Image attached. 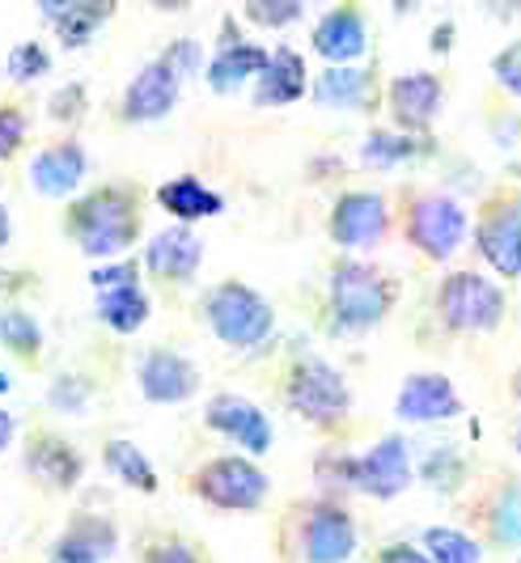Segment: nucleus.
<instances>
[{"mask_svg": "<svg viewBox=\"0 0 521 563\" xmlns=\"http://www.w3.org/2000/svg\"><path fill=\"white\" fill-rule=\"evenodd\" d=\"M68 233L77 238V246L89 258H111V254H123L136 242V233H141V208H136V199L128 196V191L102 187V191H93V196L73 203Z\"/></svg>", "mask_w": 521, "mask_h": 563, "instance_id": "1", "label": "nucleus"}, {"mask_svg": "<svg viewBox=\"0 0 521 563\" xmlns=\"http://www.w3.org/2000/svg\"><path fill=\"white\" fill-rule=\"evenodd\" d=\"M395 306V284L386 280L369 263H340L331 272V313L335 327L347 335L374 331L377 322Z\"/></svg>", "mask_w": 521, "mask_h": 563, "instance_id": "2", "label": "nucleus"}, {"mask_svg": "<svg viewBox=\"0 0 521 563\" xmlns=\"http://www.w3.org/2000/svg\"><path fill=\"white\" fill-rule=\"evenodd\" d=\"M203 313H208V327L212 335L230 347H259L263 339L271 335L276 327V313L263 301L251 284H217L203 301Z\"/></svg>", "mask_w": 521, "mask_h": 563, "instance_id": "3", "label": "nucleus"}, {"mask_svg": "<svg viewBox=\"0 0 521 563\" xmlns=\"http://www.w3.org/2000/svg\"><path fill=\"white\" fill-rule=\"evenodd\" d=\"M436 313L450 331H496L505 318V292L479 272H454L441 280Z\"/></svg>", "mask_w": 521, "mask_h": 563, "instance_id": "4", "label": "nucleus"}, {"mask_svg": "<svg viewBox=\"0 0 521 563\" xmlns=\"http://www.w3.org/2000/svg\"><path fill=\"white\" fill-rule=\"evenodd\" d=\"M267 475H263L255 462L246 457H212L196 475V492L200 500H208L212 508H225V512H251L267 500Z\"/></svg>", "mask_w": 521, "mask_h": 563, "instance_id": "5", "label": "nucleus"}, {"mask_svg": "<svg viewBox=\"0 0 521 563\" xmlns=\"http://www.w3.org/2000/svg\"><path fill=\"white\" fill-rule=\"evenodd\" d=\"M289 407L310 423H335L344 420V411L352 407V395H347L340 368L310 356L289 373Z\"/></svg>", "mask_w": 521, "mask_h": 563, "instance_id": "6", "label": "nucleus"}, {"mask_svg": "<svg viewBox=\"0 0 521 563\" xmlns=\"http://www.w3.org/2000/svg\"><path fill=\"white\" fill-rule=\"evenodd\" d=\"M407 238L429 258H450L466 238V212L450 196H420L407 212Z\"/></svg>", "mask_w": 521, "mask_h": 563, "instance_id": "7", "label": "nucleus"}, {"mask_svg": "<svg viewBox=\"0 0 521 563\" xmlns=\"http://www.w3.org/2000/svg\"><path fill=\"white\" fill-rule=\"evenodd\" d=\"M407 483H411V457L403 437H386L365 457H352V487H361L365 496L395 500L407 492Z\"/></svg>", "mask_w": 521, "mask_h": 563, "instance_id": "8", "label": "nucleus"}, {"mask_svg": "<svg viewBox=\"0 0 521 563\" xmlns=\"http://www.w3.org/2000/svg\"><path fill=\"white\" fill-rule=\"evenodd\" d=\"M386 225H390V208L377 191H352L335 199L331 208V238L347 251L377 246L386 238Z\"/></svg>", "mask_w": 521, "mask_h": 563, "instance_id": "9", "label": "nucleus"}, {"mask_svg": "<svg viewBox=\"0 0 521 563\" xmlns=\"http://www.w3.org/2000/svg\"><path fill=\"white\" fill-rule=\"evenodd\" d=\"M479 254L492 263L500 276L518 280L521 276V203L518 199H496L488 203V212L479 217L475 229Z\"/></svg>", "mask_w": 521, "mask_h": 563, "instance_id": "10", "label": "nucleus"}, {"mask_svg": "<svg viewBox=\"0 0 521 563\" xmlns=\"http://www.w3.org/2000/svg\"><path fill=\"white\" fill-rule=\"evenodd\" d=\"M301 551L310 563H347L356 551V526L340 505L319 500L306 512L301 526Z\"/></svg>", "mask_w": 521, "mask_h": 563, "instance_id": "11", "label": "nucleus"}, {"mask_svg": "<svg viewBox=\"0 0 521 563\" xmlns=\"http://www.w3.org/2000/svg\"><path fill=\"white\" fill-rule=\"evenodd\" d=\"M178 85H182V77L174 73L166 59L145 64L136 73V81L128 85V93H123V119L128 123H157V119H166L174 111V102H178Z\"/></svg>", "mask_w": 521, "mask_h": 563, "instance_id": "12", "label": "nucleus"}, {"mask_svg": "<svg viewBox=\"0 0 521 563\" xmlns=\"http://www.w3.org/2000/svg\"><path fill=\"white\" fill-rule=\"evenodd\" d=\"M203 416H208V428H212V432H221V437L237 441L242 450H251V453L271 450V420L263 416L251 398L217 395L212 402H208V411H203Z\"/></svg>", "mask_w": 521, "mask_h": 563, "instance_id": "13", "label": "nucleus"}, {"mask_svg": "<svg viewBox=\"0 0 521 563\" xmlns=\"http://www.w3.org/2000/svg\"><path fill=\"white\" fill-rule=\"evenodd\" d=\"M399 420L411 423H436V420H454L463 411V398L454 390L450 377L441 373H411L399 390V402H395Z\"/></svg>", "mask_w": 521, "mask_h": 563, "instance_id": "14", "label": "nucleus"}, {"mask_svg": "<svg viewBox=\"0 0 521 563\" xmlns=\"http://www.w3.org/2000/svg\"><path fill=\"white\" fill-rule=\"evenodd\" d=\"M196 390H200V368L191 365L187 356L157 347L141 361V395L148 402L170 407V402H187Z\"/></svg>", "mask_w": 521, "mask_h": 563, "instance_id": "15", "label": "nucleus"}, {"mask_svg": "<svg viewBox=\"0 0 521 563\" xmlns=\"http://www.w3.org/2000/svg\"><path fill=\"white\" fill-rule=\"evenodd\" d=\"M86 169H89L86 148H81L77 141H64V144L43 148V153L30 162V183H34V191H38V196L64 199L81 187Z\"/></svg>", "mask_w": 521, "mask_h": 563, "instance_id": "16", "label": "nucleus"}, {"mask_svg": "<svg viewBox=\"0 0 521 563\" xmlns=\"http://www.w3.org/2000/svg\"><path fill=\"white\" fill-rule=\"evenodd\" d=\"M441 111V81L433 73H403L390 81V114L403 132H424Z\"/></svg>", "mask_w": 521, "mask_h": 563, "instance_id": "17", "label": "nucleus"}, {"mask_svg": "<svg viewBox=\"0 0 521 563\" xmlns=\"http://www.w3.org/2000/svg\"><path fill=\"white\" fill-rule=\"evenodd\" d=\"M115 547H119V534L107 517H77L56 538L47 563H111Z\"/></svg>", "mask_w": 521, "mask_h": 563, "instance_id": "18", "label": "nucleus"}, {"mask_svg": "<svg viewBox=\"0 0 521 563\" xmlns=\"http://www.w3.org/2000/svg\"><path fill=\"white\" fill-rule=\"evenodd\" d=\"M200 238L187 225H170L162 229V233H153V242H148L145 251V267L153 276H162V280H191L200 272Z\"/></svg>", "mask_w": 521, "mask_h": 563, "instance_id": "19", "label": "nucleus"}, {"mask_svg": "<svg viewBox=\"0 0 521 563\" xmlns=\"http://www.w3.org/2000/svg\"><path fill=\"white\" fill-rule=\"evenodd\" d=\"M26 471L43 483V487L68 492V487H77L86 462H81V453L73 450L64 437H47V432H43V437H34L26 445Z\"/></svg>", "mask_w": 521, "mask_h": 563, "instance_id": "20", "label": "nucleus"}, {"mask_svg": "<svg viewBox=\"0 0 521 563\" xmlns=\"http://www.w3.org/2000/svg\"><path fill=\"white\" fill-rule=\"evenodd\" d=\"M369 47V34H365V18L356 9H331L314 26V52L326 64H356Z\"/></svg>", "mask_w": 521, "mask_h": 563, "instance_id": "21", "label": "nucleus"}, {"mask_svg": "<svg viewBox=\"0 0 521 563\" xmlns=\"http://www.w3.org/2000/svg\"><path fill=\"white\" fill-rule=\"evenodd\" d=\"M301 93H306V59L292 47L267 52V64H263L259 85H255V102L259 107H289Z\"/></svg>", "mask_w": 521, "mask_h": 563, "instance_id": "22", "label": "nucleus"}, {"mask_svg": "<svg viewBox=\"0 0 521 563\" xmlns=\"http://www.w3.org/2000/svg\"><path fill=\"white\" fill-rule=\"evenodd\" d=\"M157 203L170 212L174 221H182V225L203 221V217H221V212H225V199L217 196V191H208L200 178H191V174L162 183V187H157Z\"/></svg>", "mask_w": 521, "mask_h": 563, "instance_id": "23", "label": "nucleus"}, {"mask_svg": "<svg viewBox=\"0 0 521 563\" xmlns=\"http://www.w3.org/2000/svg\"><path fill=\"white\" fill-rule=\"evenodd\" d=\"M263 64H267V52L255 47V43H242V38L221 43V52L208 64V85L217 93H233V89H242L251 77H259Z\"/></svg>", "mask_w": 521, "mask_h": 563, "instance_id": "24", "label": "nucleus"}, {"mask_svg": "<svg viewBox=\"0 0 521 563\" xmlns=\"http://www.w3.org/2000/svg\"><path fill=\"white\" fill-rule=\"evenodd\" d=\"M148 297L141 284H115V288H98V318L115 331V335H136L148 322Z\"/></svg>", "mask_w": 521, "mask_h": 563, "instance_id": "25", "label": "nucleus"}, {"mask_svg": "<svg viewBox=\"0 0 521 563\" xmlns=\"http://www.w3.org/2000/svg\"><path fill=\"white\" fill-rule=\"evenodd\" d=\"M369 89L374 77L365 68H352V64H331L314 85V98L322 107H340V111H356V107H369Z\"/></svg>", "mask_w": 521, "mask_h": 563, "instance_id": "26", "label": "nucleus"}, {"mask_svg": "<svg viewBox=\"0 0 521 563\" xmlns=\"http://www.w3.org/2000/svg\"><path fill=\"white\" fill-rule=\"evenodd\" d=\"M107 471L119 475V479L128 483V487H136V492H145L153 496L157 492V471H153V462L145 457V450H136L132 441H107Z\"/></svg>", "mask_w": 521, "mask_h": 563, "instance_id": "27", "label": "nucleus"}, {"mask_svg": "<svg viewBox=\"0 0 521 563\" xmlns=\"http://www.w3.org/2000/svg\"><path fill=\"white\" fill-rule=\"evenodd\" d=\"M420 153V141L411 136V132H386V128H374L365 144H361V166L369 169H390L407 162V157H415Z\"/></svg>", "mask_w": 521, "mask_h": 563, "instance_id": "28", "label": "nucleus"}, {"mask_svg": "<svg viewBox=\"0 0 521 563\" xmlns=\"http://www.w3.org/2000/svg\"><path fill=\"white\" fill-rule=\"evenodd\" d=\"M107 18H111V0H77L56 22L59 43L64 47H86L89 38H93V30L102 26Z\"/></svg>", "mask_w": 521, "mask_h": 563, "instance_id": "29", "label": "nucleus"}, {"mask_svg": "<svg viewBox=\"0 0 521 563\" xmlns=\"http://www.w3.org/2000/svg\"><path fill=\"white\" fill-rule=\"evenodd\" d=\"M424 551L433 563H479V542L466 538L463 530H450V526L424 530Z\"/></svg>", "mask_w": 521, "mask_h": 563, "instance_id": "30", "label": "nucleus"}, {"mask_svg": "<svg viewBox=\"0 0 521 563\" xmlns=\"http://www.w3.org/2000/svg\"><path fill=\"white\" fill-rule=\"evenodd\" d=\"M0 343L18 356H34L43 347V327L22 310H4L0 313Z\"/></svg>", "mask_w": 521, "mask_h": 563, "instance_id": "31", "label": "nucleus"}, {"mask_svg": "<svg viewBox=\"0 0 521 563\" xmlns=\"http://www.w3.org/2000/svg\"><path fill=\"white\" fill-rule=\"evenodd\" d=\"M246 18L255 26L285 30L301 18V0H246Z\"/></svg>", "mask_w": 521, "mask_h": 563, "instance_id": "32", "label": "nucleus"}, {"mask_svg": "<svg viewBox=\"0 0 521 563\" xmlns=\"http://www.w3.org/2000/svg\"><path fill=\"white\" fill-rule=\"evenodd\" d=\"M47 402H52L56 411L77 416V411H86V402H89V382H86V377H77V373H64V377H56V382H52Z\"/></svg>", "mask_w": 521, "mask_h": 563, "instance_id": "33", "label": "nucleus"}, {"mask_svg": "<svg viewBox=\"0 0 521 563\" xmlns=\"http://www.w3.org/2000/svg\"><path fill=\"white\" fill-rule=\"evenodd\" d=\"M47 68H52V56L38 43H22L9 56V77L13 81H38V77H47Z\"/></svg>", "mask_w": 521, "mask_h": 563, "instance_id": "34", "label": "nucleus"}, {"mask_svg": "<svg viewBox=\"0 0 521 563\" xmlns=\"http://www.w3.org/2000/svg\"><path fill=\"white\" fill-rule=\"evenodd\" d=\"M492 530L500 542H509V547H521V492H505L500 496V505L492 512Z\"/></svg>", "mask_w": 521, "mask_h": 563, "instance_id": "35", "label": "nucleus"}, {"mask_svg": "<svg viewBox=\"0 0 521 563\" xmlns=\"http://www.w3.org/2000/svg\"><path fill=\"white\" fill-rule=\"evenodd\" d=\"M26 141V114L13 107H0V162H9Z\"/></svg>", "mask_w": 521, "mask_h": 563, "instance_id": "36", "label": "nucleus"}, {"mask_svg": "<svg viewBox=\"0 0 521 563\" xmlns=\"http://www.w3.org/2000/svg\"><path fill=\"white\" fill-rule=\"evenodd\" d=\"M136 280H141V267L128 263V258H123V263H102V267L89 272V284H93V288H115V284H136Z\"/></svg>", "mask_w": 521, "mask_h": 563, "instance_id": "37", "label": "nucleus"}, {"mask_svg": "<svg viewBox=\"0 0 521 563\" xmlns=\"http://www.w3.org/2000/svg\"><path fill=\"white\" fill-rule=\"evenodd\" d=\"M492 73H496V81L505 85L509 93H518V98H521V47L500 52V56L492 59Z\"/></svg>", "mask_w": 521, "mask_h": 563, "instance_id": "38", "label": "nucleus"}, {"mask_svg": "<svg viewBox=\"0 0 521 563\" xmlns=\"http://www.w3.org/2000/svg\"><path fill=\"white\" fill-rule=\"evenodd\" d=\"M166 64H170L178 77H191L196 68H200V43H191V38H178V43H170V52H166Z\"/></svg>", "mask_w": 521, "mask_h": 563, "instance_id": "39", "label": "nucleus"}, {"mask_svg": "<svg viewBox=\"0 0 521 563\" xmlns=\"http://www.w3.org/2000/svg\"><path fill=\"white\" fill-rule=\"evenodd\" d=\"M81 111H86V89H81V85H68V89H59L56 102H52V114L68 123V119H77Z\"/></svg>", "mask_w": 521, "mask_h": 563, "instance_id": "40", "label": "nucleus"}, {"mask_svg": "<svg viewBox=\"0 0 521 563\" xmlns=\"http://www.w3.org/2000/svg\"><path fill=\"white\" fill-rule=\"evenodd\" d=\"M148 563H200V560H196V551L182 547V542H162V547L148 551Z\"/></svg>", "mask_w": 521, "mask_h": 563, "instance_id": "41", "label": "nucleus"}, {"mask_svg": "<svg viewBox=\"0 0 521 563\" xmlns=\"http://www.w3.org/2000/svg\"><path fill=\"white\" fill-rule=\"evenodd\" d=\"M381 563H433V560L424 551H415L411 542H395V547L381 551Z\"/></svg>", "mask_w": 521, "mask_h": 563, "instance_id": "42", "label": "nucleus"}, {"mask_svg": "<svg viewBox=\"0 0 521 563\" xmlns=\"http://www.w3.org/2000/svg\"><path fill=\"white\" fill-rule=\"evenodd\" d=\"M73 4H77V0H38V9H43V18H47L52 26H56V22H59V18H64V13H68V9H73Z\"/></svg>", "mask_w": 521, "mask_h": 563, "instance_id": "43", "label": "nucleus"}, {"mask_svg": "<svg viewBox=\"0 0 521 563\" xmlns=\"http://www.w3.org/2000/svg\"><path fill=\"white\" fill-rule=\"evenodd\" d=\"M9 441H13V416H9V411H0V453L9 450Z\"/></svg>", "mask_w": 521, "mask_h": 563, "instance_id": "44", "label": "nucleus"}, {"mask_svg": "<svg viewBox=\"0 0 521 563\" xmlns=\"http://www.w3.org/2000/svg\"><path fill=\"white\" fill-rule=\"evenodd\" d=\"M450 38H454V26L436 30V34H433V47H436V52H450Z\"/></svg>", "mask_w": 521, "mask_h": 563, "instance_id": "45", "label": "nucleus"}, {"mask_svg": "<svg viewBox=\"0 0 521 563\" xmlns=\"http://www.w3.org/2000/svg\"><path fill=\"white\" fill-rule=\"evenodd\" d=\"M4 242H9V212L0 208V246H4Z\"/></svg>", "mask_w": 521, "mask_h": 563, "instance_id": "46", "label": "nucleus"}, {"mask_svg": "<svg viewBox=\"0 0 521 563\" xmlns=\"http://www.w3.org/2000/svg\"><path fill=\"white\" fill-rule=\"evenodd\" d=\"M157 9H182V4H191V0H153Z\"/></svg>", "mask_w": 521, "mask_h": 563, "instance_id": "47", "label": "nucleus"}, {"mask_svg": "<svg viewBox=\"0 0 521 563\" xmlns=\"http://www.w3.org/2000/svg\"><path fill=\"white\" fill-rule=\"evenodd\" d=\"M395 9H399V13H411V9H415V0H395Z\"/></svg>", "mask_w": 521, "mask_h": 563, "instance_id": "48", "label": "nucleus"}, {"mask_svg": "<svg viewBox=\"0 0 521 563\" xmlns=\"http://www.w3.org/2000/svg\"><path fill=\"white\" fill-rule=\"evenodd\" d=\"M4 390H9V377H4V373H0V395H4Z\"/></svg>", "mask_w": 521, "mask_h": 563, "instance_id": "49", "label": "nucleus"}, {"mask_svg": "<svg viewBox=\"0 0 521 563\" xmlns=\"http://www.w3.org/2000/svg\"><path fill=\"white\" fill-rule=\"evenodd\" d=\"M518 453H521V423H518Z\"/></svg>", "mask_w": 521, "mask_h": 563, "instance_id": "50", "label": "nucleus"}]
</instances>
